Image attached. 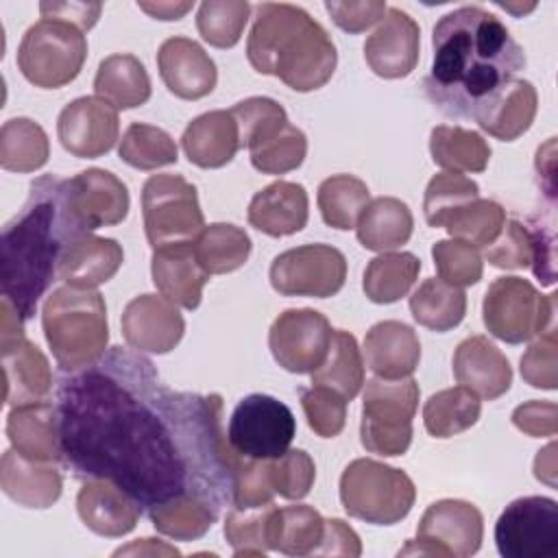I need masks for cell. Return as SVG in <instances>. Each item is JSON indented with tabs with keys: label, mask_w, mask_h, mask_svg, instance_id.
<instances>
[{
	"label": "cell",
	"mask_w": 558,
	"mask_h": 558,
	"mask_svg": "<svg viewBox=\"0 0 558 558\" xmlns=\"http://www.w3.org/2000/svg\"><path fill=\"white\" fill-rule=\"evenodd\" d=\"M122 259L124 251L116 240L85 233L65 246L57 277L70 288L94 290L120 270Z\"/></svg>",
	"instance_id": "cell-27"
},
{
	"label": "cell",
	"mask_w": 558,
	"mask_h": 558,
	"mask_svg": "<svg viewBox=\"0 0 558 558\" xmlns=\"http://www.w3.org/2000/svg\"><path fill=\"white\" fill-rule=\"evenodd\" d=\"M270 482L277 495L286 499H303L316 480V466L307 451L288 449L279 458L268 460Z\"/></svg>",
	"instance_id": "cell-54"
},
{
	"label": "cell",
	"mask_w": 558,
	"mask_h": 558,
	"mask_svg": "<svg viewBox=\"0 0 558 558\" xmlns=\"http://www.w3.org/2000/svg\"><path fill=\"white\" fill-rule=\"evenodd\" d=\"M76 512L94 534L118 538L137 525L142 506L107 480H87L76 495Z\"/></svg>",
	"instance_id": "cell-24"
},
{
	"label": "cell",
	"mask_w": 558,
	"mask_h": 558,
	"mask_svg": "<svg viewBox=\"0 0 558 558\" xmlns=\"http://www.w3.org/2000/svg\"><path fill=\"white\" fill-rule=\"evenodd\" d=\"M46 342L65 373L96 364L109 342L107 305L100 292L78 288H57L41 310Z\"/></svg>",
	"instance_id": "cell-5"
},
{
	"label": "cell",
	"mask_w": 558,
	"mask_h": 558,
	"mask_svg": "<svg viewBox=\"0 0 558 558\" xmlns=\"http://www.w3.org/2000/svg\"><path fill=\"white\" fill-rule=\"evenodd\" d=\"M344 255L329 244H305L279 253L270 264V286L283 296L327 299L342 290Z\"/></svg>",
	"instance_id": "cell-14"
},
{
	"label": "cell",
	"mask_w": 558,
	"mask_h": 558,
	"mask_svg": "<svg viewBox=\"0 0 558 558\" xmlns=\"http://www.w3.org/2000/svg\"><path fill=\"white\" fill-rule=\"evenodd\" d=\"M506 225V209L490 198H475L458 207L447 220L445 229L451 238L464 240L473 246H488L497 240Z\"/></svg>",
	"instance_id": "cell-46"
},
{
	"label": "cell",
	"mask_w": 558,
	"mask_h": 558,
	"mask_svg": "<svg viewBox=\"0 0 558 558\" xmlns=\"http://www.w3.org/2000/svg\"><path fill=\"white\" fill-rule=\"evenodd\" d=\"M157 68L168 92L183 100H198L214 92L218 70L214 59L190 37H170L159 46Z\"/></svg>",
	"instance_id": "cell-20"
},
{
	"label": "cell",
	"mask_w": 558,
	"mask_h": 558,
	"mask_svg": "<svg viewBox=\"0 0 558 558\" xmlns=\"http://www.w3.org/2000/svg\"><path fill=\"white\" fill-rule=\"evenodd\" d=\"M427 98L447 116L473 113L525 65V52L506 24L482 7L445 13L432 35Z\"/></svg>",
	"instance_id": "cell-2"
},
{
	"label": "cell",
	"mask_w": 558,
	"mask_h": 558,
	"mask_svg": "<svg viewBox=\"0 0 558 558\" xmlns=\"http://www.w3.org/2000/svg\"><path fill=\"white\" fill-rule=\"evenodd\" d=\"M453 377L482 399H497L510 390L512 368L508 357L486 336H471L456 347Z\"/></svg>",
	"instance_id": "cell-23"
},
{
	"label": "cell",
	"mask_w": 558,
	"mask_h": 558,
	"mask_svg": "<svg viewBox=\"0 0 558 558\" xmlns=\"http://www.w3.org/2000/svg\"><path fill=\"white\" fill-rule=\"evenodd\" d=\"M347 399L329 388L312 386L301 390V408L310 429L320 438H333L344 429Z\"/></svg>",
	"instance_id": "cell-53"
},
{
	"label": "cell",
	"mask_w": 558,
	"mask_h": 558,
	"mask_svg": "<svg viewBox=\"0 0 558 558\" xmlns=\"http://www.w3.org/2000/svg\"><path fill=\"white\" fill-rule=\"evenodd\" d=\"M482 403L475 392L464 386L445 388L432 395L423 405V423L434 438H451L473 427L480 418Z\"/></svg>",
	"instance_id": "cell-41"
},
{
	"label": "cell",
	"mask_w": 558,
	"mask_h": 558,
	"mask_svg": "<svg viewBox=\"0 0 558 558\" xmlns=\"http://www.w3.org/2000/svg\"><path fill=\"white\" fill-rule=\"evenodd\" d=\"M556 325L547 327L521 355V377L543 390H556L558 386V357H556Z\"/></svg>",
	"instance_id": "cell-55"
},
{
	"label": "cell",
	"mask_w": 558,
	"mask_h": 558,
	"mask_svg": "<svg viewBox=\"0 0 558 558\" xmlns=\"http://www.w3.org/2000/svg\"><path fill=\"white\" fill-rule=\"evenodd\" d=\"M251 17L246 0H205L196 13L201 37L214 48H233Z\"/></svg>",
	"instance_id": "cell-48"
},
{
	"label": "cell",
	"mask_w": 558,
	"mask_h": 558,
	"mask_svg": "<svg viewBox=\"0 0 558 558\" xmlns=\"http://www.w3.org/2000/svg\"><path fill=\"white\" fill-rule=\"evenodd\" d=\"M122 554H166V556H179V549L168 547L163 543H157L155 538H142L140 543H133L129 547L116 549L113 556H122Z\"/></svg>",
	"instance_id": "cell-63"
},
{
	"label": "cell",
	"mask_w": 558,
	"mask_h": 558,
	"mask_svg": "<svg viewBox=\"0 0 558 558\" xmlns=\"http://www.w3.org/2000/svg\"><path fill=\"white\" fill-rule=\"evenodd\" d=\"M85 235L72 218L63 179L44 174L31 183L22 211L7 222L0 240V292L26 320L59 275L65 246Z\"/></svg>",
	"instance_id": "cell-3"
},
{
	"label": "cell",
	"mask_w": 558,
	"mask_h": 558,
	"mask_svg": "<svg viewBox=\"0 0 558 558\" xmlns=\"http://www.w3.org/2000/svg\"><path fill=\"white\" fill-rule=\"evenodd\" d=\"M246 59L259 74L277 76L294 92H314L331 78L338 52L305 9L264 2L255 9Z\"/></svg>",
	"instance_id": "cell-4"
},
{
	"label": "cell",
	"mask_w": 558,
	"mask_h": 558,
	"mask_svg": "<svg viewBox=\"0 0 558 558\" xmlns=\"http://www.w3.org/2000/svg\"><path fill=\"white\" fill-rule=\"evenodd\" d=\"M325 519L318 510L305 504L279 508L275 551L288 556H310L323 541Z\"/></svg>",
	"instance_id": "cell-47"
},
{
	"label": "cell",
	"mask_w": 558,
	"mask_h": 558,
	"mask_svg": "<svg viewBox=\"0 0 558 558\" xmlns=\"http://www.w3.org/2000/svg\"><path fill=\"white\" fill-rule=\"evenodd\" d=\"M61 462L107 480L142 510L177 497L231 504L240 456L222 432L220 395L172 390L140 351L111 347L57 390Z\"/></svg>",
	"instance_id": "cell-1"
},
{
	"label": "cell",
	"mask_w": 558,
	"mask_h": 558,
	"mask_svg": "<svg viewBox=\"0 0 558 558\" xmlns=\"http://www.w3.org/2000/svg\"><path fill=\"white\" fill-rule=\"evenodd\" d=\"M7 436L22 456L39 462H61L57 405L35 401L15 405L7 416Z\"/></svg>",
	"instance_id": "cell-31"
},
{
	"label": "cell",
	"mask_w": 558,
	"mask_h": 558,
	"mask_svg": "<svg viewBox=\"0 0 558 558\" xmlns=\"http://www.w3.org/2000/svg\"><path fill=\"white\" fill-rule=\"evenodd\" d=\"M118 155L124 163L137 170H155L177 163L179 159V150L170 133L144 122L129 124L118 144Z\"/></svg>",
	"instance_id": "cell-45"
},
{
	"label": "cell",
	"mask_w": 558,
	"mask_h": 558,
	"mask_svg": "<svg viewBox=\"0 0 558 558\" xmlns=\"http://www.w3.org/2000/svg\"><path fill=\"white\" fill-rule=\"evenodd\" d=\"M50 142L31 118H11L0 129V166L9 172H35L46 166Z\"/></svg>",
	"instance_id": "cell-42"
},
{
	"label": "cell",
	"mask_w": 558,
	"mask_h": 558,
	"mask_svg": "<svg viewBox=\"0 0 558 558\" xmlns=\"http://www.w3.org/2000/svg\"><path fill=\"white\" fill-rule=\"evenodd\" d=\"M94 92L116 109H133L150 98V78L135 54H111L100 61Z\"/></svg>",
	"instance_id": "cell-34"
},
{
	"label": "cell",
	"mask_w": 558,
	"mask_h": 558,
	"mask_svg": "<svg viewBox=\"0 0 558 558\" xmlns=\"http://www.w3.org/2000/svg\"><path fill=\"white\" fill-rule=\"evenodd\" d=\"M364 384V362L353 333L333 329L325 362L312 373V386L329 388L347 401L355 399Z\"/></svg>",
	"instance_id": "cell-36"
},
{
	"label": "cell",
	"mask_w": 558,
	"mask_h": 558,
	"mask_svg": "<svg viewBox=\"0 0 558 558\" xmlns=\"http://www.w3.org/2000/svg\"><path fill=\"white\" fill-rule=\"evenodd\" d=\"M118 133V109L98 96H81L68 102L57 120L61 146L81 159H94L109 153Z\"/></svg>",
	"instance_id": "cell-17"
},
{
	"label": "cell",
	"mask_w": 558,
	"mask_h": 558,
	"mask_svg": "<svg viewBox=\"0 0 558 558\" xmlns=\"http://www.w3.org/2000/svg\"><path fill=\"white\" fill-rule=\"evenodd\" d=\"M536 109L538 96L534 85L523 78H510L473 113V120L488 135L512 142L532 126Z\"/></svg>",
	"instance_id": "cell-25"
},
{
	"label": "cell",
	"mask_w": 558,
	"mask_h": 558,
	"mask_svg": "<svg viewBox=\"0 0 558 558\" xmlns=\"http://www.w3.org/2000/svg\"><path fill=\"white\" fill-rule=\"evenodd\" d=\"M366 366L384 379L410 377L421 362L416 331L401 320H381L364 338Z\"/></svg>",
	"instance_id": "cell-29"
},
{
	"label": "cell",
	"mask_w": 558,
	"mask_h": 558,
	"mask_svg": "<svg viewBox=\"0 0 558 558\" xmlns=\"http://www.w3.org/2000/svg\"><path fill=\"white\" fill-rule=\"evenodd\" d=\"M484 257L506 270L532 266L534 275L545 283H554V233L545 227H527L519 220L504 225L501 233L493 244L486 246Z\"/></svg>",
	"instance_id": "cell-21"
},
{
	"label": "cell",
	"mask_w": 558,
	"mask_h": 558,
	"mask_svg": "<svg viewBox=\"0 0 558 558\" xmlns=\"http://www.w3.org/2000/svg\"><path fill=\"white\" fill-rule=\"evenodd\" d=\"M432 257L438 277L451 286H475L482 279V255L464 240H438L432 246Z\"/></svg>",
	"instance_id": "cell-52"
},
{
	"label": "cell",
	"mask_w": 558,
	"mask_h": 558,
	"mask_svg": "<svg viewBox=\"0 0 558 558\" xmlns=\"http://www.w3.org/2000/svg\"><path fill=\"white\" fill-rule=\"evenodd\" d=\"M421 270V259L412 253H381L364 270L362 288L373 303H395L410 292Z\"/></svg>",
	"instance_id": "cell-43"
},
{
	"label": "cell",
	"mask_w": 558,
	"mask_h": 558,
	"mask_svg": "<svg viewBox=\"0 0 558 558\" xmlns=\"http://www.w3.org/2000/svg\"><path fill=\"white\" fill-rule=\"evenodd\" d=\"M495 543L504 558H554L558 554V504L541 495L510 501L495 523Z\"/></svg>",
	"instance_id": "cell-12"
},
{
	"label": "cell",
	"mask_w": 558,
	"mask_h": 558,
	"mask_svg": "<svg viewBox=\"0 0 558 558\" xmlns=\"http://www.w3.org/2000/svg\"><path fill=\"white\" fill-rule=\"evenodd\" d=\"M229 111L238 124L240 148L248 150L266 144L288 124L286 109L277 100L266 96H251L246 100H240Z\"/></svg>",
	"instance_id": "cell-49"
},
{
	"label": "cell",
	"mask_w": 558,
	"mask_h": 558,
	"mask_svg": "<svg viewBox=\"0 0 558 558\" xmlns=\"http://www.w3.org/2000/svg\"><path fill=\"white\" fill-rule=\"evenodd\" d=\"M220 508L201 497H177L153 506L148 519L157 532L174 541H196L205 536L218 519Z\"/></svg>",
	"instance_id": "cell-40"
},
{
	"label": "cell",
	"mask_w": 558,
	"mask_h": 558,
	"mask_svg": "<svg viewBox=\"0 0 558 558\" xmlns=\"http://www.w3.org/2000/svg\"><path fill=\"white\" fill-rule=\"evenodd\" d=\"M63 196L83 233L120 225L131 203L126 185L102 168H87L72 179H63Z\"/></svg>",
	"instance_id": "cell-16"
},
{
	"label": "cell",
	"mask_w": 558,
	"mask_h": 558,
	"mask_svg": "<svg viewBox=\"0 0 558 558\" xmlns=\"http://www.w3.org/2000/svg\"><path fill=\"white\" fill-rule=\"evenodd\" d=\"M87 59V39L81 28L61 20H39L17 48L22 76L41 89H57L74 81Z\"/></svg>",
	"instance_id": "cell-8"
},
{
	"label": "cell",
	"mask_w": 558,
	"mask_h": 558,
	"mask_svg": "<svg viewBox=\"0 0 558 558\" xmlns=\"http://www.w3.org/2000/svg\"><path fill=\"white\" fill-rule=\"evenodd\" d=\"M279 508L268 501L253 508H231L225 519V538L233 556H262L275 549Z\"/></svg>",
	"instance_id": "cell-38"
},
{
	"label": "cell",
	"mask_w": 558,
	"mask_h": 558,
	"mask_svg": "<svg viewBox=\"0 0 558 558\" xmlns=\"http://www.w3.org/2000/svg\"><path fill=\"white\" fill-rule=\"evenodd\" d=\"M327 13L333 24L347 33H362L371 28L375 22H381L388 7L379 0H362V2H325Z\"/></svg>",
	"instance_id": "cell-57"
},
{
	"label": "cell",
	"mask_w": 558,
	"mask_h": 558,
	"mask_svg": "<svg viewBox=\"0 0 558 558\" xmlns=\"http://www.w3.org/2000/svg\"><path fill=\"white\" fill-rule=\"evenodd\" d=\"M100 2H41L39 13L46 20H61L81 31H89L100 17Z\"/></svg>",
	"instance_id": "cell-60"
},
{
	"label": "cell",
	"mask_w": 558,
	"mask_h": 558,
	"mask_svg": "<svg viewBox=\"0 0 558 558\" xmlns=\"http://www.w3.org/2000/svg\"><path fill=\"white\" fill-rule=\"evenodd\" d=\"M512 423L532 438L554 436L558 432V408L551 401H527L514 408Z\"/></svg>",
	"instance_id": "cell-58"
},
{
	"label": "cell",
	"mask_w": 558,
	"mask_h": 558,
	"mask_svg": "<svg viewBox=\"0 0 558 558\" xmlns=\"http://www.w3.org/2000/svg\"><path fill=\"white\" fill-rule=\"evenodd\" d=\"M421 28L401 9H388L364 44L368 68L381 78H403L418 63Z\"/></svg>",
	"instance_id": "cell-19"
},
{
	"label": "cell",
	"mask_w": 558,
	"mask_h": 558,
	"mask_svg": "<svg viewBox=\"0 0 558 558\" xmlns=\"http://www.w3.org/2000/svg\"><path fill=\"white\" fill-rule=\"evenodd\" d=\"M429 153L447 172H482L490 161L488 142L471 129L438 124L429 133Z\"/></svg>",
	"instance_id": "cell-35"
},
{
	"label": "cell",
	"mask_w": 558,
	"mask_h": 558,
	"mask_svg": "<svg viewBox=\"0 0 558 558\" xmlns=\"http://www.w3.org/2000/svg\"><path fill=\"white\" fill-rule=\"evenodd\" d=\"M316 203L325 225L349 231L355 229L362 211L371 203L366 183L353 174H333L318 185Z\"/></svg>",
	"instance_id": "cell-44"
},
{
	"label": "cell",
	"mask_w": 558,
	"mask_h": 558,
	"mask_svg": "<svg viewBox=\"0 0 558 558\" xmlns=\"http://www.w3.org/2000/svg\"><path fill=\"white\" fill-rule=\"evenodd\" d=\"M2 371H4V401L9 405H24L41 401L52 388V373L48 357L24 333L0 338Z\"/></svg>",
	"instance_id": "cell-22"
},
{
	"label": "cell",
	"mask_w": 558,
	"mask_h": 558,
	"mask_svg": "<svg viewBox=\"0 0 558 558\" xmlns=\"http://www.w3.org/2000/svg\"><path fill=\"white\" fill-rule=\"evenodd\" d=\"M329 320L310 307L281 312L268 333L275 362L290 373H314L327 357L331 342Z\"/></svg>",
	"instance_id": "cell-15"
},
{
	"label": "cell",
	"mask_w": 558,
	"mask_h": 558,
	"mask_svg": "<svg viewBox=\"0 0 558 558\" xmlns=\"http://www.w3.org/2000/svg\"><path fill=\"white\" fill-rule=\"evenodd\" d=\"M414 229L410 207L395 196H379L362 211L355 233L364 248L386 253L403 246Z\"/></svg>",
	"instance_id": "cell-33"
},
{
	"label": "cell",
	"mask_w": 558,
	"mask_h": 558,
	"mask_svg": "<svg viewBox=\"0 0 558 558\" xmlns=\"http://www.w3.org/2000/svg\"><path fill=\"white\" fill-rule=\"evenodd\" d=\"M480 198V187L473 179L458 172L434 174L425 187L423 211L429 227H442L445 220L469 201Z\"/></svg>",
	"instance_id": "cell-50"
},
{
	"label": "cell",
	"mask_w": 558,
	"mask_h": 558,
	"mask_svg": "<svg viewBox=\"0 0 558 558\" xmlns=\"http://www.w3.org/2000/svg\"><path fill=\"white\" fill-rule=\"evenodd\" d=\"M416 499L408 473L371 458L349 462L340 475V501L349 517L392 525L408 517Z\"/></svg>",
	"instance_id": "cell-6"
},
{
	"label": "cell",
	"mask_w": 558,
	"mask_h": 558,
	"mask_svg": "<svg viewBox=\"0 0 558 558\" xmlns=\"http://www.w3.org/2000/svg\"><path fill=\"white\" fill-rule=\"evenodd\" d=\"M534 475L536 480L545 482L547 486H556V442H549L545 449L536 453L534 460Z\"/></svg>",
	"instance_id": "cell-61"
},
{
	"label": "cell",
	"mask_w": 558,
	"mask_h": 558,
	"mask_svg": "<svg viewBox=\"0 0 558 558\" xmlns=\"http://www.w3.org/2000/svg\"><path fill=\"white\" fill-rule=\"evenodd\" d=\"M484 536L482 512L462 499H438L423 512L416 541H410L399 554L423 556H473Z\"/></svg>",
	"instance_id": "cell-13"
},
{
	"label": "cell",
	"mask_w": 558,
	"mask_h": 558,
	"mask_svg": "<svg viewBox=\"0 0 558 558\" xmlns=\"http://www.w3.org/2000/svg\"><path fill=\"white\" fill-rule=\"evenodd\" d=\"M153 283L179 307L196 310L203 299V288L209 281V275L196 262L192 242L170 244L153 251L150 259Z\"/></svg>",
	"instance_id": "cell-26"
},
{
	"label": "cell",
	"mask_w": 558,
	"mask_h": 558,
	"mask_svg": "<svg viewBox=\"0 0 558 558\" xmlns=\"http://www.w3.org/2000/svg\"><path fill=\"white\" fill-rule=\"evenodd\" d=\"M418 395V384L412 377L368 379L360 421L362 447L384 458L403 456L412 442Z\"/></svg>",
	"instance_id": "cell-7"
},
{
	"label": "cell",
	"mask_w": 558,
	"mask_h": 558,
	"mask_svg": "<svg viewBox=\"0 0 558 558\" xmlns=\"http://www.w3.org/2000/svg\"><path fill=\"white\" fill-rule=\"evenodd\" d=\"M316 556H349L357 558L362 554L360 536L351 525H347L342 519H327L323 541L314 551Z\"/></svg>",
	"instance_id": "cell-59"
},
{
	"label": "cell",
	"mask_w": 558,
	"mask_h": 558,
	"mask_svg": "<svg viewBox=\"0 0 558 558\" xmlns=\"http://www.w3.org/2000/svg\"><path fill=\"white\" fill-rule=\"evenodd\" d=\"M185 320L166 296L140 294L122 312V336L140 353H168L181 342Z\"/></svg>",
	"instance_id": "cell-18"
},
{
	"label": "cell",
	"mask_w": 558,
	"mask_h": 558,
	"mask_svg": "<svg viewBox=\"0 0 558 558\" xmlns=\"http://www.w3.org/2000/svg\"><path fill=\"white\" fill-rule=\"evenodd\" d=\"M410 312L418 325L432 331H449L466 314V294L440 277H429L410 296Z\"/></svg>",
	"instance_id": "cell-39"
},
{
	"label": "cell",
	"mask_w": 558,
	"mask_h": 558,
	"mask_svg": "<svg viewBox=\"0 0 558 558\" xmlns=\"http://www.w3.org/2000/svg\"><path fill=\"white\" fill-rule=\"evenodd\" d=\"M296 434L292 410L270 395H248L231 412L227 440L240 458L272 460L288 451Z\"/></svg>",
	"instance_id": "cell-11"
},
{
	"label": "cell",
	"mask_w": 558,
	"mask_h": 558,
	"mask_svg": "<svg viewBox=\"0 0 558 558\" xmlns=\"http://www.w3.org/2000/svg\"><path fill=\"white\" fill-rule=\"evenodd\" d=\"M310 201L301 183L275 181L259 190L251 203L246 218L257 231L283 238L301 231L307 225Z\"/></svg>",
	"instance_id": "cell-28"
},
{
	"label": "cell",
	"mask_w": 558,
	"mask_h": 558,
	"mask_svg": "<svg viewBox=\"0 0 558 558\" xmlns=\"http://www.w3.org/2000/svg\"><path fill=\"white\" fill-rule=\"evenodd\" d=\"M251 163L264 174H283L296 170L307 155V137L294 124H286L272 140L248 150Z\"/></svg>",
	"instance_id": "cell-51"
},
{
	"label": "cell",
	"mask_w": 558,
	"mask_h": 558,
	"mask_svg": "<svg viewBox=\"0 0 558 558\" xmlns=\"http://www.w3.org/2000/svg\"><path fill=\"white\" fill-rule=\"evenodd\" d=\"M275 488L270 482V464L268 460L240 458L233 480V499L235 508H253L272 501Z\"/></svg>",
	"instance_id": "cell-56"
},
{
	"label": "cell",
	"mask_w": 558,
	"mask_h": 558,
	"mask_svg": "<svg viewBox=\"0 0 558 558\" xmlns=\"http://www.w3.org/2000/svg\"><path fill=\"white\" fill-rule=\"evenodd\" d=\"M181 146L190 163L198 168H222L240 150V133L231 111H207L194 118L183 135Z\"/></svg>",
	"instance_id": "cell-32"
},
{
	"label": "cell",
	"mask_w": 558,
	"mask_h": 558,
	"mask_svg": "<svg viewBox=\"0 0 558 558\" xmlns=\"http://www.w3.org/2000/svg\"><path fill=\"white\" fill-rule=\"evenodd\" d=\"M137 7L155 20H181L192 9V2H137Z\"/></svg>",
	"instance_id": "cell-62"
},
{
	"label": "cell",
	"mask_w": 558,
	"mask_h": 558,
	"mask_svg": "<svg viewBox=\"0 0 558 558\" xmlns=\"http://www.w3.org/2000/svg\"><path fill=\"white\" fill-rule=\"evenodd\" d=\"M192 248L207 275H225L246 264L251 255V238L235 225L214 222L196 235Z\"/></svg>",
	"instance_id": "cell-37"
},
{
	"label": "cell",
	"mask_w": 558,
	"mask_h": 558,
	"mask_svg": "<svg viewBox=\"0 0 558 558\" xmlns=\"http://www.w3.org/2000/svg\"><path fill=\"white\" fill-rule=\"evenodd\" d=\"M142 214L148 244L155 248L194 242L205 229L196 187L181 174H153L142 187Z\"/></svg>",
	"instance_id": "cell-10"
},
{
	"label": "cell",
	"mask_w": 558,
	"mask_h": 558,
	"mask_svg": "<svg viewBox=\"0 0 558 558\" xmlns=\"http://www.w3.org/2000/svg\"><path fill=\"white\" fill-rule=\"evenodd\" d=\"M0 488L2 493L24 508H50L63 488L61 473L50 462H39L7 449L0 460Z\"/></svg>",
	"instance_id": "cell-30"
},
{
	"label": "cell",
	"mask_w": 558,
	"mask_h": 558,
	"mask_svg": "<svg viewBox=\"0 0 558 558\" xmlns=\"http://www.w3.org/2000/svg\"><path fill=\"white\" fill-rule=\"evenodd\" d=\"M482 318L490 336L527 342L556 325V294L545 296L521 277H497L484 294Z\"/></svg>",
	"instance_id": "cell-9"
}]
</instances>
